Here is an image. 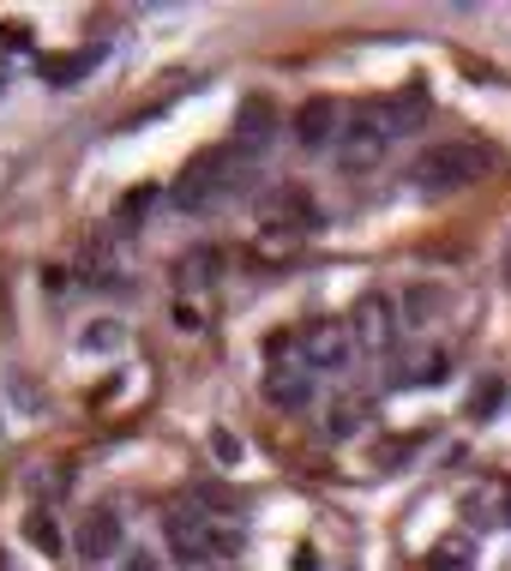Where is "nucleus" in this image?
Segmentation results:
<instances>
[{"mask_svg":"<svg viewBox=\"0 0 511 571\" xmlns=\"http://www.w3.org/2000/svg\"><path fill=\"white\" fill-rule=\"evenodd\" d=\"M433 301H440L433 289H415V295H409L403 307H409V319H428V313H433Z\"/></svg>","mask_w":511,"mask_h":571,"instance_id":"nucleus-19","label":"nucleus"},{"mask_svg":"<svg viewBox=\"0 0 511 571\" xmlns=\"http://www.w3.org/2000/svg\"><path fill=\"white\" fill-rule=\"evenodd\" d=\"M265 144H271V102H247V109H241V127H236V151L247 157V151H265Z\"/></svg>","mask_w":511,"mask_h":571,"instance_id":"nucleus-11","label":"nucleus"},{"mask_svg":"<svg viewBox=\"0 0 511 571\" xmlns=\"http://www.w3.org/2000/svg\"><path fill=\"white\" fill-rule=\"evenodd\" d=\"M463 511H470V523H511V481H481Z\"/></svg>","mask_w":511,"mask_h":571,"instance_id":"nucleus-10","label":"nucleus"},{"mask_svg":"<svg viewBox=\"0 0 511 571\" xmlns=\"http://www.w3.org/2000/svg\"><path fill=\"white\" fill-rule=\"evenodd\" d=\"M289 133H295L301 151H325V144L343 133V109L331 97H307L295 109V121H289Z\"/></svg>","mask_w":511,"mask_h":571,"instance_id":"nucleus-5","label":"nucleus"},{"mask_svg":"<svg viewBox=\"0 0 511 571\" xmlns=\"http://www.w3.org/2000/svg\"><path fill=\"white\" fill-rule=\"evenodd\" d=\"M349 349H355V331L338 325V319H325V325H307V331H301V368L331 373V368H343V361H349Z\"/></svg>","mask_w":511,"mask_h":571,"instance_id":"nucleus-4","label":"nucleus"},{"mask_svg":"<svg viewBox=\"0 0 511 571\" xmlns=\"http://www.w3.org/2000/svg\"><path fill=\"white\" fill-rule=\"evenodd\" d=\"M31 488H37V493H49V500H54V493H67V488H72L67 463H61V470H54V463H42V470L31 475Z\"/></svg>","mask_w":511,"mask_h":571,"instance_id":"nucleus-16","label":"nucleus"},{"mask_svg":"<svg viewBox=\"0 0 511 571\" xmlns=\"http://www.w3.org/2000/svg\"><path fill=\"white\" fill-rule=\"evenodd\" d=\"M31 541H37V548H49V553H61V530L49 523V511H37V518H31Z\"/></svg>","mask_w":511,"mask_h":571,"instance_id":"nucleus-17","label":"nucleus"},{"mask_svg":"<svg viewBox=\"0 0 511 571\" xmlns=\"http://www.w3.org/2000/svg\"><path fill=\"white\" fill-rule=\"evenodd\" d=\"M217 271H223V253L217 247H193V253L174 266V277H181V289H211Z\"/></svg>","mask_w":511,"mask_h":571,"instance_id":"nucleus-12","label":"nucleus"},{"mask_svg":"<svg viewBox=\"0 0 511 571\" xmlns=\"http://www.w3.org/2000/svg\"><path fill=\"white\" fill-rule=\"evenodd\" d=\"M72 548H79L84 560H109V553H121V518H114V511H84L79 530H72Z\"/></svg>","mask_w":511,"mask_h":571,"instance_id":"nucleus-7","label":"nucleus"},{"mask_svg":"<svg viewBox=\"0 0 511 571\" xmlns=\"http://www.w3.org/2000/svg\"><path fill=\"white\" fill-rule=\"evenodd\" d=\"M463 560H470V541H440V548L428 553V571H463Z\"/></svg>","mask_w":511,"mask_h":571,"instance_id":"nucleus-15","label":"nucleus"},{"mask_svg":"<svg viewBox=\"0 0 511 571\" xmlns=\"http://www.w3.org/2000/svg\"><path fill=\"white\" fill-rule=\"evenodd\" d=\"M211 530H217V523L199 518V511H174V518L163 523L169 548L181 553V560H211Z\"/></svg>","mask_w":511,"mask_h":571,"instance_id":"nucleus-8","label":"nucleus"},{"mask_svg":"<svg viewBox=\"0 0 511 571\" xmlns=\"http://www.w3.org/2000/svg\"><path fill=\"white\" fill-rule=\"evenodd\" d=\"M349 331H355V343L368 349V355H385L391 337H398V307L385 295H361L355 301V319H349Z\"/></svg>","mask_w":511,"mask_h":571,"instance_id":"nucleus-6","label":"nucleus"},{"mask_svg":"<svg viewBox=\"0 0 511 571\" xmlns=\"http://www.w3.org/2000/svg\"><path fill=\"white\" fill-rule=\"evenodd\" d=\"M127 571H157V560H151V553H133V560H127Z\"/></svg>","mask_w":511,"mask_h":571,"instance_id":"nucleus-20","label":"nucleus"},{"mask_svg":"<svg viewBox=\"0 0 511 571\" xmlns=\"http://www.w3.org/2000/svg\"><path fill=\"white\" fill-rule=\"evenodd\" d=\"M241 181H247V157L236 144H223V151H204L187 163V174L174 181V204L199 217V211H211V204H223L229 193H241Z\"/></svg>","mask_w":511,"mask_h":571,"instance_id":"nucleus-2","label":"nucleus"},{"mask_svg":"<svg viewBox=\"0 0 511 571\" xmlns=\"http://www.w3.org/2000/svg\"><path fill=\"white\" fill-rule=\"evenodd\" d=\"M361 421H368V403H338V409H331V421H325V433L331 439H349Z\"/></svg>","mask_w":511,"mask_h":571,"instance_id":"nucleus-14","label":"nucleus"},{"mask_svg":"<svg viewBox=\"0 0 511 571\" xmlns=\"http://www.w3.org/2000/svg\"><path fill=\"white\" fill-rule=\"evenodd\" d=\"M265 398H271L277 409H307V403H313V373H301V368L265 373Z\"/></svg>","mask_w":511,"mask_h":571,"instance_id":"nucleus-9","label":"nucleus"},{"mask_svg":"<svg viewBox=\"0 0 511 571\" xmlns=\"http://www.w3.org/2000/svg\"><path fill=\"white\" fill-rule=\"evenodd\" d=\"M451 373V355L445 349H421L415 361H403V373H391L398 385H440V379Z\"/></svg>","mask_w":511,"mask_h":571,"instance_id":"nucleus-13","label":"nucleus"},{"mask_svg":"<svg viewBox=\"0 0 511 571\" xmlns=\"http://www.w3.org/2000/svg\"><path fill=\"white\" fill-rule=\"evenodd\" d=\"M500 403H505V385H500V379L475 391V415H488V409H500Z\"/></svg>","mask_w":511,"mask_h":571,"instance_id":"nucleus-18","label":"nucleus"},{"mask_svg":"<svg viewBox=\"0 0 511 571\" xmlns=\"http://www.w3.org/2000/svg\"><path fill=\"white\" fill-rule=\"evenodd\" d=\"M391 114H385V102H361V109H349V121H343V133H338V169L343 174H368L379 169V157L391 151Z\"/></svg>","mask_w":511,"mask_h":571,"instance_id":"nucleus-3","label":"nucleus"},{"mask_svg":"<svg viewBox=\"0 0 511 571\" xmlns=\"http://www.w3.org/2000/svg\"><path fill=\"white\" fill-rule=\"evenodd\" d=\"M488 169H493L488 144H475V139H440V144H428V151L409 163V181H415L421 193H463V187H475Z\"/></svg>","mask_w":511,"mask_h":571,"instance_id":"nucleus-1","label":"nucleus"}]
</instances>
